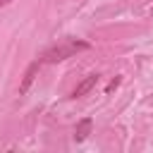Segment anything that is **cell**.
Masks as SVG:
<instances>
[{"label": "cell", "mask_w": 153, "mask_h": 153, "mask_svg": "<svg viewBox=\"0 0 153 153\" xmlns=\"http://www.w3.org/2000/svg\"><path fill=\"white\" fill-rule=\"evenodd\" d=\"M88 48H91V45H88L86 41H74V38H67L65 43L48 48V50L41 55V60L53 65V62H62V60H67V57H72V55H76V53H81V50H88Z\"/></svg>", "instance_id": "obj_1"}, {"label": "cell", "mask_w": 153, "mask_h": 153, "mask_svg": "<svg viewBox=\"0 0 153 153\" xmlns=\"http://www.w3.org/2000/svg\"><path fill=\"white\" fill-rule=\"evenodd\" d=\"M41 65H43V60H33V62L26 67L24 79H22V84H19V96H24V93L31 88V84H33V79H36V74H38V69H41Z\"/></svg>", "instance_id": "obj_2"}, {"label": "cell", "mask_w": 153, "mask_h": 153, "mask_svg": "<svg viewBox=\"0 0 153 153\" xmlns=\"http://www.w3.org/2000/svg\"><path fill=\"white\" fill-rule=\"evenodd\" d=\"M96 84H98V74H88V76H86V79H84V81L72 91V96H69V98H81V96H86Z\"/></svg>", "instance_id": "obj_3"}, {"label": "cell", "mask_w": 153, "mask_h": 153, "mask_svg": "<svg viewBox=\"0 0 153 153\" xmlns=\"http://www.w3.org/2000/svg\"><path fill=\"white\" fill-rule=\"evenodd\" d=\"M91 129H93V120H91V117L81 120V122L74 127V141H84V139L91 134Z\"/></svg>", "instance_id": "obj_4"}, {"label": "cell", "mask_w": 153, "mask_h": 153, "mask_svg": "<svg viewBox=\"0 0 153 153\" xmlns=\"http://www.w3.org/2000/svg\"><path fill=\"white\" fill-rule=\"evenodd\" d=\"M117 86H120V76H115V79H112V81L108 84V93H112V91H115Z\"/></svg>", "instance_id": "obj_5"}, {"label": "cell", "mask_w": 153, "mask_h": 153, "mask_svg": "<svg viewBox=\"0 0 153 153\" xmlns=\"http://www.w3.org/2000/svg\"><path fill=\"white\" fill-rule=\"evenodd\" d=\"M12 0H0V7H5V5H10Z\"/></svg>", "instance_id": "obj_6"}]
</instances>
